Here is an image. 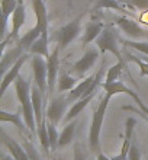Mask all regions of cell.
<instances>
[{
  "mask_svg": "<svg viewBox=\"0 0 148 160\" xmlns=\"http://www.w3.org/2000/svg\"><path fill=\"white\" fill-rule=\"evenodd\" d=\"M36 135H38L39 143H41V146H42L44 153L47 154V157H50L51 144H50V137H48V119H47V117L44 118L42 124L38 127V130H36Z\"/></svg>",
  "mask_w": 148,
  "mask_h": 160,
  "instance_id": "603a6c76",
  "label": "cell"
},
{
  "mask_svg": "<svg viewBox=\"0 0 148 160\" xmlns=\"http://www.w3.org/2000/svg\"><path fill=\"white\" fill-rule=\"evenodd\" d=\"M123 45L129 47V48H134V50L140 51L144 55H148V42L145 41H135V39H122L121 41Z\"/></svg>",
  "mask_w": 148,
  "mask_h": 160,
  "instance_id": "f1b7e54d",
  "label": "cell"
},
{
  "mask_svg": "<svg viewBox=\"0 0 148 160\" xmlns=\"http://www.w3.org/2000/svg\"><path fill=\"white\" fill-rule=\"evenodd\" d=\"M94 95L96 93H93V95H89V96H86V98H81V99H79L77 102H74L73 103V106L68 109V112L65 114V118H64V121L67 122H71V121H74V119L79 117V115L81 114V111L84 109L86 106L89 105L90 102L93 101V98H94Z\"/></svg>",
  "mask_w": 148,
  "mask_h": 160,
  "instance_id": "d6986e66",
  "label": "cell"
},
{
  "mask_svg": "<svg viewBox=\"0 0 148 160\" xmlns=\"http://www.w3.org/2000/svg\"><path fill=\"white\" fill-rule=\"evenodd\" d=\"M94 77H96V76H89L87 79L81 80L80 83L77 84V86L73 89V90H70V92H68V95H67L68 102H77L79 99L84 98L86 92H87V90L90 89V86L93 84Z\"/></svg>",
  "mask_w": 148,
  "mask_h": 160,
  "instance_id": "ac0fdd59",
  "label": "cell"
},
{
  "mask_svg": "<svg viewBox=\"0 0 148 160\" xmlns=\"http://www.w3.org/2000/svg\"><path fill=\"white\" fill-rule=\"evenodd\" d=\"M73 160H86L84 153L81 152L80 143H76V146H74V159Z\"/></svg>",
  "mask_w": 148,
  "mask_h": 160,
  "instance_id": "836d02e7",
  "label": "cell"
},
{
  "mask_svg": "<svg viewBox=\"0 0 148 160\" xmlns=\"http://www.w3.org/2000/svg\"><path fill=\"white\" fill-rule=\"evenodd\" d=\"M55 124H51L48 121V137H50V144H51V152H54L58 148V140H60V135H58V131L55 128Z\"/></svg>",
  "mask_w": 148,
  "mask_h": 160,
  "instance_id": "f546056e",
  "label": "cell"
},
{
  "mask_svg": "<svg viewBox=\"0 0 148 160\" xmlns=\"http://www.w3.org/2000/svg\"><path fill=\"white\" fill-rule=\"evenodd\" d=\"M31 84L28 80H25L22 76H19L15 82V90H16V96L19 99V103L23 111V119H25L26 125L29 128L31 134H35L38 127L35 121L34 108H32V99H31Z\"/></svg>",
  "mask_w": 148,
  "mask_h": 160,
  "instance_id": "6da1fadb",
  "label": "cell"
},
{
  "mask_svg": "<svg viewBox=\"0 0 148 160\" xmlns=\"http://www.w3.org/2000/svg\"><path fill=\"white\" fill-rule=\"evenodd\" d=\"M118 2H121V3H122V4H123V3H127L128 0H118Z\"/></svg>",
  "mask_w": 148,
  "mask_h": 160,
  "instance_id": "ab89813d",
  "label": "cell"
},
{
  "mask_svg": "<svg viewBox=\"0 0 148 160\" xmlns=\"http://www.w3.org/2000/svg\"><path fill=\"white\" fill-rule=\"evenodd\" d=\"M94 42L100 52H112L113 55H116L118 61H123V57L118 47V35L112 26H105V29L102 31V34Z\"/></svg>",
  "mask_w": 148,
  "mask_h": 160,
  "instance_id": "3957f363",
  "label": "cell"
},
{
  "mask_svg": "<svg viewBox=\"0 0 148 160\" xmlns=\"http://www.w3.org/2000/svg\"><path fill=\"white\" fill-rule=\"evenodd\" d=\"M105 29V25L102 22H89L84 28V34H83V41H81V47L86 48V47L92 44L93 41L99 38V35L102 34V31Z\"/></svg>",
  "mask_w": 148,
  "mask_h": 160,
  "instance_id": "2e32d148",
  "label": "cell"
},
{
  "mask_svg": "<svg viewBox=\"0 0 148 160\" xmlns=\"http://www.w3.org/2000/svg\"><path fill=\"white\" fill-rule=\"evenodd\" d=\"M141 156H142V153H141L140 147H138V144H136L135 140H132V144H131V148H129V160H141Z\"/></svg>",
  "mask_w": 148,
  "mask_h": 160,
  "instance_id": "d6a6232c",
  "label": "cell"
},
{
  "mask_svg": "<svg viewBox=\"0 0 148 160\" xmlns=\"http://www.w3.org/2000/svg\"><path fill=\"white\" fill-rule=\"evenodd\" d=\"M74 131H76V121L68 122L67 125L64 127V130L61 131V134H60L58 148H63L67 144H70V141L74 138Z\"/></svg>",
  "mask_w": 148,
  "mask_h": 160,
  "instance_id": "484cf974",
  "label": "cell"
},
{
  "mask_svg": "<svg viewBox=\"0 0 148 160\" xmlns=\"http://www.w3.org/2000/svg\"><path fill=\"white\" fill-rule=\"evenodd\" d=\"M0 121L2 122H12L13 125L17 127V130L21 131L22 135H26V132H28V125H26V122H23V119H22V115L19 114V112H15V114H12V112H6L4 109L0 111Z\"/></svg>",
  "mask_w": 148,
  "mask_h": 160,
  "instance_id": "ffe728a7",
  "label": "cell"
},
{
  "mask_svg": "<svg viewBox=\"0 0 148 160\" xmlns=\"http://www.w3.org/2000/svg\"><path fill=\"white\" fill-rule=\"evenodd\" d=\"M127 58L129 60V61H132V63H135L140 66V73H141V76L144 77V76H148V63L145 61V60L142 58H138L136 55L131 54V52H127Z\"/></svg>",
  "mask_w": 148,
  "mask_h": 160,
  "instance_id": "1f68e13d",
  "label": "cell"
},
{
  "mask_svg": "<svg viewBox=\"0 0 148 160\" xmlns=\"http://www.w3.org/2000/svg\"><path fill=\"white\" fill-rule=\"evenodd\" d=\"M80 21H81V16L76 18L74 21L68 22L67 25H64L63 28L58 31L57 39H58L60 50H65V48L79 37V34H80V31H81Z\"/></svg>",
  "mask_w": 148,
  "mask_h": 160,
  "instance_id": "5b68a950",
  "label": "cell"
},
{
  "mask_svg": "<svg viewBox=\"0 0 148 160\" xmlns=\"http://www.w3.org/2000/svg\"><path fill=\"white\" fill-rule=\"evenodd\" d=\"M52 160H63V159H61V157H58V156H57V157H52Z\"/></svg>",
  "mask_w": 148,
  "mask_h": 160,
  "instance_id": "f35d334b",
  "label": "cell"
},
{
  "mask_svg": "<svg viewBox=\"0 0 148 160\" xmlns=\"http://www.w3.org/2000/svg\"><path fill=\"white\" fill-rule=\"evenodd\" d=\"M60 47L57 45L55 50L51 52V55L47 58V67H48V93L54 92L55 88V82H57V76H58L60 72Z\"/></svg>",
  "mask_w": 148,
  "mask_h": 160,
  "instance_id": "7c38bea8",
  "label": "cell"
},
{
  "mask_svg": "<svg viewBox=\"0 0 148 160\" xmlns=\"http://www.w3.org/2000/svg\"><path fill=\"white\" fill-rule=\"evenodd\" d=\"M99 52H100V51H99L98 47H90V48H87V50L84 51L83 57L74 63V66H73V68H71V73H74V74H77V76H80V77L84 76L86 73L96 64V61H98V58H99Z\"/></svg>",
  "mask_w": 148,
  "mask_h": 160,
  "instance_id": "8992f818",
  "label": "cell"
},
{
  "mask_svg": "<svg viewBox=\"0 0 148 160\" xmlns=\"http://www.w3.org/2000/svg\"><path fill=\"white\" fill-rule=\"evenodd\" d=\"M77 80L73 76H70V73L61 70L58 76V92H67V90H73L77 86Z\"/></svg>",
  "mask_w": 148,
  "mask_h": 160,
  "instance_id": "d4e9b609",
  "label": "cell"
},
{
  "mask_svg": "<svg viewBox=\"0 0 148 160\" xmlns=\"http://www.w3.org/2000/svg\"><path fill=\"white\" fill-rule=\"evenodd\" d=\"M136 121L135 118H128L127 122H125V138H123L122 143V148H121V153L118 156L110 157L112 160H129L128 154H129V148H131L132 140H134V130H135Z\"/></svg>",
  "mask_w": 148,
  "mask_h": 160,
  "instance_id": "30bf717a",
  "label": "cell"
},
{
  "mask_svg": "<svg viewBox=\"0 0 148 160\" xmlns=\"http://www.w3.org/2000/svg\"><path fill=\"white\" fill-rule=\"evenodd\" d=\"M131 3L138 9H148V0H131Z\"/></svg>",
  "mask_w": 148,
  "mask_h": 160,
  "instance_id": "e575fe53",
  "label": "cell"
},
{
  "mask_svg": "<svg viewBox=\"0 0 148 160\" xmlns=\"http://www.w3.org/2000/svg\"><path fill=\"white\" fill-rule=\"evenodd\" d=\"M141 58H142V60H145V61H147V63H148V55H144V57H141Z\"/></svg>",
  "mask_w": 148,
  "mask_h": 160,
  "instance_id": "74e56055",
  "label": "cell"
},
{
  "mask_svg": "<svg viewBox=\"0 0 148 160\" xmlns=\"http://www.w3.org/2000/svg\"><path fill=\"white\" fill-rule=\"evenodd\" d=\"M22 146H23V148H25L26 153H28L29 160H42L39 152L36 150V147H35L34 144L29 141V138H23V144H22Z\"/></svg>",
  "mask_w": 148,
  "mask_h": 160,
  "instance_id": "4dcf8cb0",
  "label": "cell"
},
{
  "mask_svg": "<svg viewBox=\"0 0 148 160\" xmlns=\"http://www.w3.org/2000/svg\"><path fill=\"white\" fill-rule=\"evenodd\" d=\"M98 160H112V159L106 156L105 153H100V154H98Z\"/></svg>",
  "mask_w": 148,
  "mask_h": 160,
  "instance_id": "8d00e7d4",
  "label": "cell"
},
{
  "mask_svg": "<svg viewBox=\"0 0 148 160\" xmlns=\"http://www.w3.org/2000/svg\"><path fill=\"white\" fill-rule=\"evenodd\" d=\"M45 2H47V0H45Z\"/></svg>",
  "mask_w": 148,
  "mask_h": 160,
  "instance_id": "b9f144b4",
  "label": "cell"
},
{
  "mask_svg": "<svg viewBox=\"0 0 148 160\" xmlns=\"http://www.w3.org/2000/svg\"><path fill=\"white\" fill-rule=\"evenodd\" d=\"M29 54L34 55H42V57H50V48H48V34H42L36 41L29 47L28 50Z\"/></svg>",
  "mask_w": 148,
  "mask_h": 160,
  "instance_id": "44dd1931",
  "label": "cell"
},
{
  "mask_svg": "<svg viewBox=\"0 0 148 160\" xmlns=\"http://www.w3.org/2000/svg\"><path fill=\"white\" fill-rule=\"evenodd\" d=\"M28 60H31V57H29L28 52L22 54L21 58L17 60L16 63L13 64L12 67L9 68L7 72L3 74V79H2V88H0V98H3V95L6 93V90H7L9 86L16 82V79L19 77V73H21V68L23 67V64H25Z\"/></svg>",
  "mask_w": 148,
  "mask_h": 160,
  "instance_id": "ba28073f",
  "label": "cell"
},
{
  "mask_svg": "<svg viewBox=\"0 0 148 160\" xmlns=\"http://www.w3.org/2000/svg\"><path fill=\"white\" fill-rule=\"evenodd\" d=\"M25 23H26V8L23 3H19L16 10L12 15V29H10V34H9L7 38H4L3 42L9 41V39L12 41V39L19 38V31L22 29V26Z\"/></svg>",
  "mask_w": 148,
  "mask_h": 160,
  "instance_id": "8fae6325",
  "label": "cell"
},
{
  "mask_svg": "<svg viewBox=\"0 0 148 160\" xmlns=\"http://www.w3.org/2000/svg\"><path fill=\"white\" fill-rule=\"evenodd\" d=\"M31 99H32V108H34L36 127H39L42 124L45 115H42V92L39 90V88L36 84L31 89Z\"/></svg>",
  "mask_w": 148,
  "mask_h": 160,
  "instance_id": "e0dca14e",
  "label": "cell"
},
{
  "mask_svg": "<svg viewBox=\"0 0 148 160\" xmlns=\"http://www.w3.org/2000/svg\"><path fill=\"white\" fill-rule=\"evenodd\" d=\"M22 3L21 0H2V15H3V32H6L9 23V18L13 15V12L16 10L17 4Z\"/></svg>",
  "mask_w": 148,
  "mask_h": 160,
  "instance_id": "cb8c5ba5",
  "label": "cell"
},
{
  "mask_svg": "<svg viewBox=\"0 0 148 160\" xmlns=\"http://www.w3.org/2000/svg\"><path fill=\"white\" fill-rule=\"evenodd\" d=\"M31 67H32V72H34L35 84L39 88L42 95H47V90H48L47 61L42 58V55H32L31 57Z\"/></svg>",
  "mask_w": 148,
  "mask_h": 160,
  "instance_id": "277c9868",
  "label": "cell"
},
{
  "mask_svg": "<svg viewBox=\"0 0 148 160\" xmlns=\"http://www.w3.org/2000/svg\"><path fill=\"white\" fill-rule=\"evenodd\" d=\"M21 2H22V3H23V0H21Z\"/></svg>",
  "mask_w": 148,
  "mask_h": 160,
  "instance_id": "60d3db41",
  "label": "cell"
},
{
  "mask_svg": "<svg viewBox=\"0 0 148 160\" xmlns=\"http://www.w3.org/2000/svg\"><path fill=\"white\" fill-rule=\"evenodd\" d=\"M102 88H103V90L106 92V95L110 98L115 96V95H119V93H125L128 96H131L134 101L140 98L132 89H129L127 84L123 83V82H121V80H116V82H112V83H106L105 82V83H102Z\"/></svg>",
  "mask_w": 148,
  "mask_h": 160,
  "instance_id": "4fadbf2b",
  "label": "cell"
},
{
  "mask_svg": "<svg viewBox=\"0 0 148 160\" xmlns=\"http://www.w3.org/2000/svg\"><path fill=\"white\" fill-rule=\"evenodd\" d=\"M115 23H116V26H119V29L122 31L123 34L127 35V37H129L131 39L138 41L140 38H142V37L147 35V32H145V31L142 29L135 21L129 19L128 16L116 18V19H115Z\"/></svg>",
  "mask_w": 148,
  "mask_h": 160,
  "instance_id": "9c48e42d",
  "label": "cell"
},
{
  "mask_svg": "<svg viewBox=\"0 0 148 160\" xmlns=\"http://www.w3.org/2000/svg\"><path fill=\"white\" fill-rule=\"evenodd\" d=\"M125 70V61H118L116 64H113L112 67H109L107 73H106V79L105 82L106 83H112V82H116L119 80L122 72Z\"/></svg>",
  "mask_w": 148,
  "mask_h": 160,
  "instance_id": "4316f807",
  "label": "cell"
},
{
  "mask_svg": "<svg viewBox=\"0 0 148 160\" xmlns=\"http://www.w3.org/2000/svg\"><path fill=\"white\" fill-rule=\"evenodd\" d=\"M135 102H136V103H138V106H140V108H141V111H142V112H144L145 115H148V106L145 105L144 102L141 101L140 98H138V99H135Z\"/></svg>",
  "mask_w": 148,
  "mask_h": 160,
  "instance_id": "d590c367",
  "label": "cell"
},
{
  "mask_svg": "<svg viewBox=\"0 0 148 160\" xmlns=\"http://www.w3.org/2000/svg\"><path fill=\"white\" fill-rule=\"evenodd\" d=\"M42 34H44L42 29H41L39 26L35 25L32 29H29L28 32H26V34H23V37H22V38H19V41H17V45H21L23 50L28 51V50H29V47L32 45V44H34V42L36 41V39H38Z\"/></svg>",
  "mask_w": 148,
  "mask_h": 160,
  "instance_id": "7402d4cb",
  "label": "cell"
},
{
  "mask_svg": "<svg viewBox=\"0 0 148 160\" xmlns=\"http://www.w3.org/2000/svg\"><path fill=\"white\" fill-rule=\"evenodd\" d=\"M94 9H113V10H119V12H125L122 3L118 0H96Z\"/></svg>",
  "mask_w": 148,
  "mask_h": 160,
  "instance_id": "83f0119b",
  "label": "cell"
},
{
  "mask_svg": "<svg viewBox=\"0 0 148 160\" xmlns=\"http://www.w3.org/2000/svg\"><path fill=\"white\" fill-rule=\"evenodd\" d=\"M112 98L105 95V98L100 101L99 106L93 111L92 115V122H90V130H89V147L92 153L94 154H100V131H102V124L105 119L106 111L109 106V102Z\"/></svg>",
  "mask_w": 148,
  "mask_h": 160,
  "instance_id": "7a4b0ae2",
  "label": "cell"
},
{
  "mask_svg": "<svg viewBox=\"0 0 148 160\" xmlns=\"http://www.w3.org/2000/svg\"><path fill=\"white\" fill-rule=\"evenodd\" d=\"M32 9H34L35 18H36L35 25L39 26L44 34H48V15L45 0H32Z\"/></svg>",
  "mask_w": 148,
  "mask_h": 160,
  "instance_id": "9a60e30c",
  "label": "cell"
},
{
  "mask_svg": "<svg viewBox=\"0 0 148 160\" xmlns=\"http://www.w3.org/2000/svg\"><path fill=\"white\" fill-rule=\"evenodd\" d=\"M68 103H70V102H68L67 96L60 95V96L54 98V99L50 102L47 111H45L47 119L51 122V124H55V125H57L58 122H61V119L65 118L64 115H65V109H67Z\"/></svg>",
  "mask_w": 148,
  "mask_h": 160,
  "instance_id": "52a82bcc",
  "label": "cell"
},
{
  "mask_svg": "<svg viewBox=\"0 0 148 160\" xmlns=\"http://www.w3.org/2000/svg\"><path fill=\"white\" fill-rule=\"evenodd\" d=\"M2 140H3V144L7 147L9 153L12 154V157L15 160H29V156H28L26 150L23 148V146H21L17 141L10 138L4 131H2Z\"/></svg>",
  "mask_w": 148,
  "mask_h": 160,
  "instance_id": "5bb4252c",
  "label": "cell"
}]
</instances>
